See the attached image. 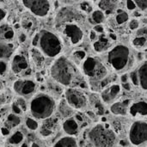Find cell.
I'll use <instances>...</instances> for the list:
<instances>
[{"label": "cell", "instance_id": "cell-43", "mask_svg": "<svg viewBox=\"0 0 147 147\" xmlns=\"http://www.w3.org/2000/svg\"><path fill=\"white\" fill-rule=\"evenodd\" d=\"M121 86H122L125 90H131V84H130L129 82H127V83H123V84H121Z\"/></svg>", "mask_w": 147, "mask_h": 147}, {"label": "cell", "instance_id": "cell-5", "mask_svg": "<svg viewBox=\"0 0 147 147\" xmlns=\"http://www.w3.org/2000/svg\"><path fill=\"white\" fill-rule=\"evenodd\" d=\"M57 104L54 98L45 92L34 94L29 102L28 109L31 116L38 121H44L52 117L56 110Z\"/></svg>", "mask_w": 147, "mask_h": 147}, {"label": "cell", "instance_id": "cell-7", "mask_svg": "<svg viewBox=\"0 0 147 147\" xmlns=\"http://www.w3.org/2000/svg\"><path fill=\"white\" fill-rule=\"evenodd\" d=\"M65 99L75 110L83 111L89 106V97L86 93L78 87H71L65 90Z\"/></svg>", "mask_w": 147, "mask_h": 147}, {"label": "cell", "instance_id": "cell-19", "mask_svg": "<svg viewBox=\"0 0 147 147\" xmlns=\"http://www.w3.org/2000/svg\"><path fill=\"white\" fill-rule=\"evenodd\" d=\"M16 37L14 28L7 23L0 24V40L5 42H14Z\"/></svg>", "mask_w": 147, "mask_h": 147}, {"label": "cell", "instance_id": "cell-10", "mask_svg": "<svg viewBox=\"0 0 147 147\" xmlns=\"http://www.w3.org/2000/svg\"><path fill=\"white\" fill-rule=\"evenodd\" d=\"M9 64H10V71L16 76H19L21 78H25L26 76L29 75V73L31 72L28 58L24 53H15L12 56Z\"/></svg>", "mask_w": 147, "mask_h": 147}, {"label": "cell", "instance_id": "cell-24", "mask_svg": "<svg viewBox=\"0 0 147 147\" xmlns=\"http://www.w3.org/2000/svg\"><path fill=\"white\" fill-rule=\"evenodd\" d=\"M24 139H25L24 134L20 130H16L8 137L6 142L9 146H22V144L24 141Z\"/></svg>", "mask_w": 147, "mask_h": 147}, {"label": "cell", "instance_id": "cell-39", "mask_svg": "<svg viewBox=\"0 0 147 147\" xmlns=\"http://www.w3.org/2000/svg\"><path fill=\"white\" fill-rule=\"evenodd\" d=\"M17 39H18L20 43H23L27 40V34H25V32H21L17 36Z\"/></svg>", "mask_w": 147, "mask_h": 147}, {"label": "cell", "instance_id": "cell-18", "mask_svg": "<svg viewBox=\"0 0 147 147\" xmlns=\"http://www.w3.org/2000/svg\"><path fill=\"white\" fill-rule=\"evenodd\" d=\"M29 59L33 62L34 65L37 69H41L45 65L46 56L45 54L36 47L32 46L29 49Z\"/></svg>", "mask_w": 147, "mask_h": 147}, {"label": "cell", "instance_id": "cell-9", "mask_svg": "<svg viewBox=\"0 0 147 147\" xmlns=\"http://www.w3.org/2000/svg\"><path fill=\"white\" fill-rule=\"evenodd\" d=\"M12 89L18 96L28 99L31 98L35 94L37 90V83L31 78H20L13 83Z\"/></svg>", "mask_w": 147, "mask_h": 147}, {"label": "cell", "instance_id": "cell-37", "mask_svg": "<svg viewBox=\"0 0 147 147\" xmlns=\"http://www.w3.org/2000/svg\"><path fill=\"white\" fill-rule=\"evenodd\" d=\"M6 16H7V11H6V9L4 8H3V7L0 6V24L5 20Z\"/></svg>", "mask_w": 147, "mask_h": 147}, {"label": "cell", "instance_id": "cell-47", "mask_svg": "<svg viewBox=\"0 0 147 147\" xmlns=\"http://www.w3.org/2000/svg\"><path fill=\"white\" fill-rule=\"evenodd\" d=\"M93 2H97V1H99V0H92Z\"/></svg>", "mask_w": 147, "mask_h": 147}, {"label": "cell", "instance_id": "cell-6", "mask_svg": "<svg viewBox=\"0 0 147 147\" xmlns=\"http://www.w3.org/2000/svg\"><path fill=\"white\" fill-rule=\"evenodd\" d=\"M86 139L93 146H115L118 143L116 132L107 123H97L91 127L87 133Z\"/></svg>", "mask_w": 147, "mask_h": 147}, {"label": "cell", "instance_id": "cell-1", "mask_svg": "<svg viewBox=\"0 0 147 147\" xmlns=\"http://www.w3.org/2000/svg\"><path fill=\"white\" fill-rule=\"evenodd\" d=\"M51 78L65 88L78 87L85 78L78 65L68 57L59 55L50 66Z\"/></svg>", "mask_w": 147, "mask_h": 147}, {"label": "cell", "instance_id": "cell-27", "mask_svg": "<svg viewBox=\"0 0 147 147\" xmlns=\"http://www.w3.org/2000/svg\"><path fill=\"white\" fill-rule=\"evenodd\" d=\"M21 26L22 28V29H24L25 31H31L35 27V20H34L33 17H30V16H23L22 18V21H21Z\"/></svg>", "mask_w": 147, "mask_h": 147}, {"label": "cell", "instance_id": "cell-48", "mask_svg": "<svg viewBox=\"0 0 147 147\" xmlns=\"http://www.w3.org/2000/svg\"><path fill=\"white\" fill-rule=\"evenodd\" d=\"M1 134H2V131H1V129H0V136H1Z\"/></svg>", "mask_w": 147, "mask_h": 147}, {"label": "cell", "instance_id": "cell-8", "mask_svg": "<svg viewBox=\"0 0 147 147\" xmlns=\"http://www.w3.org/2000/svg\"><path fill=\"white\" fill-rule=\"evenodd\" d=\"M128 141L134 146H147V121L139 119L132 123L128 130Z\"/></svg>", "mask_w": 147, "mask_h": 147}, {"label": "cell", "instance_id": "cell-3", "mask_svg": "<svg viewBox=\"0 0 147 147\" xmlns=\"http://www.w3.org/2000/svg\"><path fill=\"white\" fill-rule=\"evenodd\" d=\"M32 46L38 47L47 58H57L64 50L62 39L55 33L48 29H41L35 34Z\"/></svg>", "mask_w": 147, "mask_h": 147}, {"label": "cell", "instance_id": "cell-17", "mask_svg": "<svg viewBox=\"0 0 147 147\" xmlns=\"http://www.w3.org/2000/svg\"><path fill=\"white\" fill-rule=\"evenodd\" d=\"M62 129L66 135L76 136L79 133V124L77 118L68 117L62 123Z\"/></svg>", "mask_w": 147, "mask_h": 147}, {"label": "cell", "instance_id": "cell-2", "mask_svg": "<svg viewBox=\"0 0 147 147\" xmlns=\"http://www.w3.org/2000/svg\"><path fill=\"white\" fill-rule=\"evenodd\" d=\"M134 59L132 48L124 44H117L108 51L105 63L112 71L122 74L132 68Z\"/></svg>", "mask_w": 147, "mask_h": 147}, {"label": "cell", "instance_id": "cell-11", "mask_svg": "<svg viewBox=\"0 0 147 147\" xmlns=\"http://www.w3.org/2000/svg\"><path fill=\"white\" fill-rule=\"evenodd\" d=\"M22 3L36 17H45L51 10L50 0H22Z\"/></svg>", "mask_w": 147, "mask_h": 147}, {"label": "cell", "instance_id": "cell-42", "mask_svg": "<svg viewBox=\"0 0 147 147\" xmlns=\"http://www.w3.org/2000/svg\"><path fill=\"white\" fill-rule=\"evenodd\" d=\"M81 9L84 11H90L91 10V7L90 6V4L87 2H84L83 3H81Z\"/></svg>", "mask_w": 147, "mask_h": 147}, {"label": "cell", "instance_id": "cell-4", "mask_svg": "<svg viewBox=\"0 0 147 147\" xmlns=\"http://www.w3.org/2000/svg\"><path fill=\"white\" fill-rule=\"evenodd\" d=\"M79 68L85 78L90 84L100 85L109 76V68L100 58L96 56H86L80 63Z\"/></svg>", "mask_w": 147, "mask_h": 147}, {"label": "cell", "instance_id": "cell-44", "mask_svg": "<svg viewBox=\"0 0 147 147\" xmlns=\"http://www.w3.org/2000/svg\"><path fill=\"white\" fill-rule=\"evenodd\" d=\"M3 88H4V84H3V82L2 81V79H1V78H0V91L3 90Z\"/></svg>", "mask_w": 147, "mask_h": 147}, {"label": "cell", "instance_id": "cell-29", "mask_svg": "<svg viewBox=\"0 0 147 147\" xmlns=\"http://www.w3.org/2000/svg\"><path fill=\"white\" fill-rule=\"evenodd\" d=\"M25 126L29 130V131H32V132H34V131H37L39 128H40V123L38 121L37 119L34 118L33 116L31 117H27L25 119Z\"/></svg>", "mask_w": 147, "mask_h": 147}, {"label": "cell", "instance_id": "cell-45", "mask_svg": "<svg viewBox=\"0 0 147 147\" xmlns=\"http://www.w3.org/2000/svg\"><path fill=\"white\" fill-rule=\"evenodd\" d=\"M96 108H98V104H96ZM101 109V110H102V111H104V110H103L102 109Z\"/></svg>", "mask_w": 147, "mask_h": 147}, {"label": "cell", "instance_id": "cell-40", "mask_svg": "<svg viewBox=\"0 0 147 147\" xmlns=\"http://www.w3.org/2000/svg\"><path fill=\"white\" fill-rule=\"evenodd\" d=\"M98 34L96 32V31H94L93 29L90 32V40L92 41V42H94L95 40H97V38H98Z\"/></svg>", "mask_w": 147, "mask_h": 147}, {"label": "cell", "instance_id": "cell-22", "mask_svg": "<svg viewBox=\"0 0 147 147\" xmlns=\"http://www.w3.org/2000/svg\"><path fill=\"white\" fill-rule=\"evenodd\" d=\"M136 71L138 74L139 87L142 90L147 91V62L141 64Z\"/></svg>", "mask_w": 147, "mask_h": 147}, {"label": "cell", "instance_id": "cell-25", "mask_svg": "<svg viewBox=\"0 0 147 147\" xmlns=\"http://www.w3.org/2000/svg\"><path fill=\"white\" fill-rule=\"evenodd\" d=\"M78 146V144L77 139L74 136L71 135L61 137L53 144V146L55 147H76Z\"/></svg>", "mask_w": 147, "mask_h": 147}, {"label": "cell", "instance_id": "cell-49", "mask_svg": "<svg viewBox=\"0 0 147 147\" xmlns=\"http://www.w3.org/2000/svg\"><path fill=\"white\" fill-rule=\"evenodd\" d=\"M72 1H80V0H72Z\"/></svg>", "mask_w": 147, "mask_h": 147}, {"label": "cell", "instance_id": "cell-34", "mask_svg": "<svg viewBox=\"0 0 147 147\" xmlns=\"http://www.w3.org/2000/svg\"><path fill=\"white\" fill-rule=\"evenodd\" d=\"M140 10H147V0H133Z\"/></svg>", "mask_w": 147, "mask_h": 147}, {"label": "cell", "instance_id": "cell-23", "mask_svg": "<svg viewBox=\"0 0 147 147\" xmlns=\"http://www.w3.org/2000/svg\"><path fill=\"white\" fill-rule=\"evenodd\" d=\"M21 121L22 119L19 115H16L13 112L9 113L5 118V121L3 122V127L8 129L9 131H11L12 129L17 127L21 124Z\"/></svg>", "mask_w": 147, "mask_h": 147}, {"label": "cell", "instance_id": "cell-35", "mask_svg": "<svg viewBox=\"0 0 147 147\" xmlns=\"http://www.w3.org/2000/svg\"><path fill=\"white\" fill-rule=\"evenodd\" d=\"M11 109H12V112L13 113H15V114H16V115H22L24 112L22 111V109L20 108V106L17 104V102L15 101L13 103H12V105H11Z\"/></svg>", "mask_w": 147, "mask_h": 147}, {"label": "cell", "instance_id": "cell-50", "mask_svg": "<svg viewBox=\"0 0 147 147\" xmlns=\"http://www.w3.org/2000/svg\"><path fill=\"white\" fill-rule=\"evenodd\" d=\"M53 1H57V0H53Z\"/></svg>", "mask_w": 147, "mask_h": 147}, {"label": "cell", "instance_id": "cell-28", "mask_svg": "<svg viewBox=\"0 0 147 147\" xmlns=\"http://www.w3.org/2000/svg\"><path fill=\"white\" fill-rule=\"evenodd\" d=\"M91 20L96 24H102L106 20V15L105 13L101 9H96L92 11L91 13Z\"/></svg>", "mask_w": 147, "mask_h": 147}, {"label": "cell", "instance_id": "cell-14", "mask_svg": "<svg viewBox=\"0 0 147 147\" xmlns=\"http://www.w3.org/2000/svg\"><path fill=\"white\" fill-rule=\"evenodd\" d=\"M131 46L136 50L147 49V26L139 28L131 40Z\"/></svg>", "mask_w": 147, "mask_h": 147}, {"label": "cell", "instance_id": "cell-15", "mask_svg": "<svg viewBox=\"0 0 147 147\" xmlns=\"http://www.w3.org/2000/svg\"><path fill=\"white\" fill-rule=\"evenodd\" d=\"M128 115L133 118H144L147 116V102L146 101H137L131 102Z\"/></svg>", "mask_w": 147, "mask_h": 147}, {"label": "cell", "instance_id": "cell-46", "mask_svg": "<svg viewBox=\"0 0 147 147\" xmlns=\"http://www.w3.org/2000/svg\"><path fill=\"white\" fill-rule=\"evenodd\" d=\"M4 2V0H0V3H3Z\"/></svg>", "mask_w": 147, "mask_h": 147}, {"label": "cell", "instance_id": "cell-26", "mask_svg": "<svg viewBox=\"0 0 147 147\" xmlns=\"http://www.w3.org/2000/svg\"><path fill=\"white\" fill-rule=\"evenodd\" d=\"M45 122L43 123V125L40 127V134L43 137H49L52 135V134L53 133V129H55L56 127V121H53L52 117L44 120Z\"/></svg>", "mask_w": 147, "mask_h": 147}, {"label": "cell", "instance_id": "cell-33", "mask_svg": "<svg viewBox=\"0 0 147 147\" xmlns=\"http://www.w3.org/2000/svg\"><path fill=\"white\" fill-rule=\"evenodd\" d=\"M128 28L131 29V30H137L139 28H140V21L136 18H134V19H131L128 22Z\"/></svg>", "mask_w": 147, "mask_h": 147}, {"label": "cell", "instance_id": "cell-21", "mask_svg": "<svg viewBox=\"0 0 147 147\" xmlns=\"http://www.w3.org/2000/svg\"><path fill=\"white\" fill-rule=\"evenodd\" d=\"M110 46V39L108 38L105 34H101L97 40L93 42V48L96 53H102L109 48Z\"/></svg>", "mask_w": 147, "mask_h": 147}, {"label": "cell", "instance_id": "cell-30", "mask_svg": "<svg viewBox=\"0 0 147 147\" xmlns=\"http://www.w3.org/2000/svg\"><path fill=\"white\" fill-rule=\"evenodd\" d=\"M128 20H129V15L126 11H124L122 9L117 10L116 16H115V22L117 24L122 25V24L126 23L127 22H128Z\"/></svg>", "mask_w": 147, "mask_h": 147}, {"label": "cell", "instance_id": "cell-13", "mask_svg": "<svg viewBox=\"0 0 147 147\" xmlns=\"http://www.w3.org/2000/svg\"><path fill=\"white\" fill-rule=\"evenodd\" d=\"M122 86L120 84L113 83L109 84L101 90L100 98L102 103L106 105H110L115 102L121 93Z\"/></svg>", "mask_w": 147, "mask_h": 147}, {"label": "cell", "instance_id": "cell-36", "mask_svg": "<svg viewBox=\"0 0 147 147\" xmlns=\"http://www.w3.org/2000/svg\"><path fill=\"white\" fill-rule=\"evenodd\" d=\"M92 29L94 31H96L98 34H101L104 33V27L102 24H96V26H94Z\"/></svg>", "mask_w": 147, "mask_h": 147}, {"label": "cell", "instance_id": "cell-16", "mask_svg": "<svg viewBox=\"0 0 147 147\" xmlns=\"http://www.w3.org/2000/svg\"><path fill=\"white\" fill-rule=\"evenodd\" d=\"M131 100L126 99L122 101H115L109 106V110L114 115L117 116H126L128 115L129 107L131 104Z\"/></svg>", "mask_w": 147, "mask_h": 147}, {"label": "cell", "instance_id": "cell-38", "mask_svg": "<svg viewBox=\"0 0 147 147\" xmlns=\"http://www.w3.org/2000/svg\"><path fill=\"white\" fill-rule=\"evenodd\" d=\"M127 8L129 10H134L137 8V6L133 0H127Z\"/></svg>", "mask_w": 147, "mask_h": 147}, {"label": "cell", "instance_id": "cell-12", "mask_svg": "<svg viewBox=\"0 0 147 147\" xmlns=\"http://www.w3.org/2000/svg\"><path fill=\"white\" fill-rule=\"evenodd\" d=\"M61 32L71 46H78L84 40V33L82 28L76 23L68 22L64 24Z\"/></svg>", "mask_w": 147, "mask_h": 147}, {"label": "cell", "instance_id": "cell-31", "mask_svg": "<svg viewBox=\"0 0 147 147\" xmlns=\"http://www.w3.org/2000/svg\"><path fill=\"white\" fill-rule=\"evenodd\" d=\"M10 70V64L8 59H0V78H4L8 75Z\"/></svg>", "mask_w": 147, "mask_h": 147}, {"label": "cell", "instance_id": "cell-32", "mask_svg": "<svg viewBox=\"0 0 147 147\" xmlns=\"http://www.w3.org/2000/svg\"><path fill=\"white\" fill-rule=\"evenodd\" d=\"M86 53L83 50H76L75 52L72 53L71 54V59L77 64V65H80V63L85 59L86 57Z\"/></svg>", "mask_w": 147, "mask_h": 147}, {"label": "cell", "instance_id": "cell-20", "mask_svg": "<svg viewBox=\"0 0 147 147\" xmlns=\"http://www.w3.org/2000/svg\"><path fill=\"white\" fill-rule=\"evenodd\" d=\"M14 42H5L0 40V59H9L12 58L15 53Z\"/></svg>", "mask_w": 147, "mask_h": 147}, {"label": "cell", "instance_id": "cell-41", "mask_svg": "<svg viewBox=\"0 0 147 147\" xmlns=\"http://www.w3.org/2000/svg\"><path fill=\"white\" fill-rule=\"evenodd\" d=\"M120 79H121V84L129 82V74H127V73H126V72L122 73V74H121V76L120 77Z\"/></svg>", "mask_w": 147, "mask_h": 147}]
</instances>
